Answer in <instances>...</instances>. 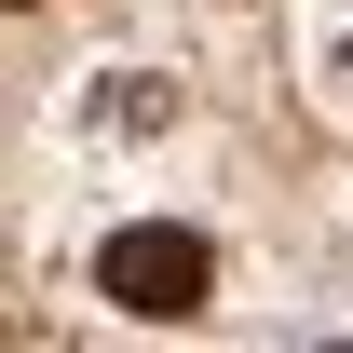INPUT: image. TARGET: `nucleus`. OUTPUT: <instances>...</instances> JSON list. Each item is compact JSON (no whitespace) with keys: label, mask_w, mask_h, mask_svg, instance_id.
I'll list each match as a JSON object with an SVG mask.
<instances>
[{"label":"nucleus","mask_w":353,"mask_h":353,"mask_svg":"<svg viewBox=\"0 0 353 353\" xmlns=\"http://www.w3.org/2000/svg\"><path fill=\"white\" fill-rule=\"evenodd\" d=\"M204 285H218V259H204L176 218H123L109 245H95V299L136 312V326H190V312H204Z\"/></svg>","instance_id":"1"},{"label":"nucleus","mask_w":353,"mask_h":353,"mask_svg":"<svg viewBox=\"0 0 353 353\" xmlns=\"http://www.w3.org/2000/svg\"><path fill=\"white\" fill-rule=\"evenodd\" d=\"M109 123H123V136H150V123H163V82H150V68H123V95H109Z\"/></svg>","instance_id":"2"},{"label":"nucleus","mask_w":353,"mask_h":353,"mask_svg":"<svg viewBox=\"0 0 353 353\" xmlns=\"http://www.w3.org/2000/svg\"><path fill=\"white\" fill-rule=\"evenodd\" d=\"M340 95H353V54H340Z\"/></svg>","instance_id":"3"},{"label":"nucleus","mask_w":353,"mask_h":353,"mask_svg":"<svg viewBox=\"0 0 353 353\" xmlns=\"http://www.w3.org/2000/svg\"><path fill=\"white\" fill-rule=\"evenodd\" d=\"M14 14H28V0H14Z\"/></svg>","instance_id":"4"}]
</instances>
